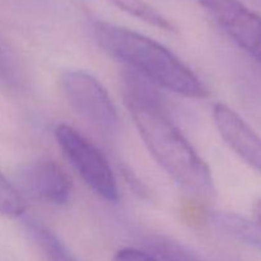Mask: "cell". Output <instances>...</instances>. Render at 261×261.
<instances>
[{
  "label": "cell",
  "mask_w": 261,
  "mask_h": 261,
  "mask_svg": "<svg viewBox=\"0 0 261 261\" xmlns=\"http://www.w3.org/2000/svg\"><path fill=\"white\" fill-rule=\"evenodd\" d=\"M124 99L155 162L189 195L212 200L216 196V188L208 165L171 120L158 97L139 79L129 75Z\"/></svg>",
  "instance_id": "1"
},
{
  "label": "cell",
  "mask_w": 261,
  "mask_h": 261,
  "mask_svg": "<svg viewBox=\"0 0 261 261\" xmlns=\"http://www.w3.org/2000/svg\"><path fill=\"white\" fill-rule=\"evenodd\" d=\"M97 43L155 86L189 98H205L208 89L177 56L162 43L114 23L93 24Z\"/></svg>",
  "instance_id": "2"
},
{
  "label": "cell",
  "mask_w": 261,
  "mask_h": 261,
  "mask_svg": "<svg viewBox=\"0 0 261 261\" xmlns=\"http://www.w3.org/2000/svg\"><path fill=\"white\" fill-rule=\"evenodd\" d=\"M55 138L59 147L84 182L102 199L116 203L119 200L116 178L101 150L78 130L65 124L56 127Z\"/></svg>",
  "instance_id": "3"
},
{
  "label": "cell",
  "mask_w": 261,
  "mask_h": 261,
  "mask_svg": "<svg viewBox=\"0 0 261 261\" xmlns=\"http://www.w3.org/2000/svg\"><path fill=\"white\" fill-rule=\"evenodd\" d=\"M61 87L69 105L82 119L106 135L116 133L117 110L97 78L88 71L68 70L61 75Z\"/></svg>",
  "instance_id": "4"
},
{
  "label": "cell",
  "mask_w": 261,
  "mask_h": 261,
  "mask_svg": "<svg viewBox=\"0 0 261 261\" xmlns=\"http://www.w3.org/2000/svg\"><path fill=\"white\" fill-rule=\"evenodd\" d=\"M214 22L261 64V15L240 0H200Z\"/></svg>",
  "instance_id": "5"
},
{
  "label": "cell",
  "mask_w": 261,
  "mask_h": 261,
  "mask_svg": "<svg viewBox=\"0 0 261 261\" xmlns=\"http://www.w3.org/2000/svg\"><path fill=\"white\" fill-rule=\"evenodd\" d=\"M19 186L30 196L54 205H65L70 200V176L55 161L38 160L27 163L17 175Z\"/></svg>",
  "instance_id": "6"
},
{
  "label": "cell",
  "mask_w": 261,
  "mask_h": 261,
  "mask_svg": "<svg viewBox=\"0 0 261 261\" xmlns=\"http://www.w3.org/2000/svg\"><path fill=\"white\" fill-rule=\"evenodd\" d=\"M213 120L226 144L245 163L261 173V137L237 114L224 103L213 107Z\"/></svg>",
  "instance_id": "7"
},
{
  "label": "cell",
  "mask_w": 261,
  "mask_h": 261,
  "mask_svg": "<svg viewBox=\"0 0 261 261\" xmlns=\"http://www.w3.org/2000/svg\"><path fill=\"white\" fill-rule=\"evenodd\" d=\"M25 227L46 261H76L68 247L50 228L33 218L25 219Z\"/></svg>",
  "instance_id": "8"
},
{
  "label": "cell",
  "mask_w": 261,
  "mask_h": 261,
  "mask_svg": "<svg viewBox=\"0 0 261 261\" xmlns=\"http://www.w3.org/2000/svg\"><path fill=\"white\" fill-rule=\"evenodd\" d=\"M109 2L122 12L158 30L166 32H177L175 23L145 0H109Z\"/></svg>",
  "instance_id": "9"
},
{
  "label": "cell",
  "mask_w": 261,
  "mask_h": 261,
  "mask_svg": "<svg viewBox=\"0 0 261 261\" xmlns=\"http://www.w3.org/2000/svg\"><path fill=\"white\" fill-rule=\"evenodd\" d=\"M24 83V71L17 53L0 36V88L17 91Z\"/></svg>",
  "instance_id": "10"
},
{
  "label": "cell",
  "mask_w": 261,
  "mask_h": 261,
  "mask_svg": "<svg viewBox=\"0 0 261 261\" xmlns=\"http://www.w3.org/2000/svg\"><path fill=\"white\" fill-rule=\"evenodd\" d=\"M147 252L162 261H200L189 247L170 237L155 234L145 240Z\"/></svg>",
  "instance_id": "11"
},
{
  "label": "cell",
  "mask_w": 261,
  "mask_h": 261,
  "mask_svg": "<svg viewBox=\"0 0 261 261\" xmlns=\"http://www.w3.org/2000/svg\"><path fill=\"white\" fill-rule=\"evenodd\" d=\"M27 204L24 198L2 172H0V214L10 218L24 216Z\"/></svg>",
  "instance_id": "12"
},
{
  "label": "cell",
  "mask_w": 261,
  "mask_h": 261,
  "mask_svg": "<svg viewBox=\"0 0 261 261\" xmlns=\"http://www.w3.org/2000/svg\"><path fill=\"white\" fill-rule=\"evenodd\" d=\"M112 261H160L147 251L138 249H122L116 252Z\"/></svg>",
  "instance_id": "13"
},
{
  "label": "cell",
  "mask_w": 261,
  "mask_h": 261,
  "mask_svg": "<svg viewBox=\"0 0 261 261\" xmlns=\"http://www.w3.org/2000/svg\"><path fill=\"white\" fill-rule=\"evenodd\" d=\"M252 216H254L255 223L261 228V199H257L252 205Z\"/></svg>",
  "instance_id": "14"
}]
</instances>
